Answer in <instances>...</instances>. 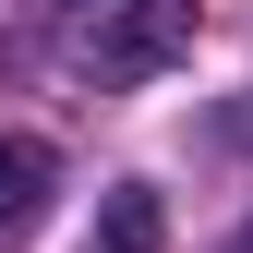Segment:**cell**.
<instances>
[{"label":"cell","instance_id":"obj_4","mask_svg":"<svg viewBox=\"0 0 253 253\" xmlns=\"http://www.w3.org/2000/svg\"><path fill=\"white\" fill-rule=\"evenodd\" d=\"M229 253H253V217H241V241H229Z\"/></svg>","mask_w":253,"mask_h":253},{"label":"cell","instance_id":"obj_3","mask_svg":"<svg viewBox=\"0 0 253 253\" xmlns=\"http://www.w3.org/2000/svg\"><path fill=\"white\" fill-rule=\"evenodd\" d=\"M97 253H157V193H109V229Z\"/></svg>","mask_w":253,"mask_h":253},{"label":"cell","instance_id":"obj_2","mask_svg":"<svg viewBox=\"0 0 253 253\" xmlns=\"http://www.w3.org/2000/svg\"><path fill=\"white\" fill-rule=\"evenodd\" d=\"M48 193H60V157H48L37 133H0V241H24V229H37Z\"/></svg>","mask_w":253,"mask_h":253},{"label":"cell","instance_id":"obj_1","mask_svg":"<svg viewBox=\"0 0 253 253\" xmlns=\"http://www.w3.org/2000/svg\"><path fill=\"white\" fill-rule=\"evenodd\" d=\"M48 48L73 84H145L193 48V0H48Z\"/></svg>","mask_w":253,"mask_h":253}]
</instances>
